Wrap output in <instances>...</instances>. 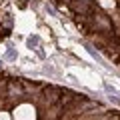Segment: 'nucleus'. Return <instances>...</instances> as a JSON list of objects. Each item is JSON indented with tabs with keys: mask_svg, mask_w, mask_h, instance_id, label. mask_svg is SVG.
Segmentation results:
<instances>
[{
	"mask_svg": "<svg viewBox=\"0 0 120 120\" xmlns=\"http://www.w3.org/2000/svg\"><path fill=\"white\" fill-rule=\"evenodd\" d=\"M38 44V36H32V38H28V46L32 48V46H36Z\"/></svg>",
	"mask_w": 120,
	"mask_h": 120,
	"instance_id": "obj_1",
	"label": "nucleus"
}]
</instances>
